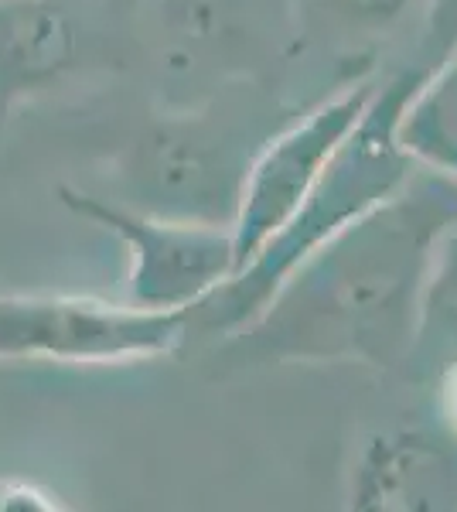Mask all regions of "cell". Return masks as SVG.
<instances>
[{
  "label": "cell",
  "mask_w": 457,
  "mask_h": 512,
  "mask_svg": "<svg viewBox=\"0 0 457 512\" xmlns=\"http://www.w3.org/2000/svg\"><path fill=\"white\" fill-rule=\"evenodd\" d=\"M427 69L430 65H403L393 76H382L369 110L342 140L294 216L260 246L253 260H246L226 284L188 311V338L202 335L222 342L236 335L246 321L260 315L297 263L342 233L348 222L376 209L382 198H389L413 175L417 164L396 140V120Z\"/></svg>",
  "instance_id": "obj_2"
},
{
  "label": "cell",
  "mask_w": 457,
  "mask_h": 512,
  "mask_svg": "<svg viewBox=\"0 0 457 512\" xmlns=\"http://www.w3.org/2000/svg\"><path fill=\"white\" fill-rule=\"evenodd\" d=\"M297 38L314 41L328 55L365 62L403 35H417L430 0H287Z\"/></svg>",
  "instance_id": "obj_9"
},
{
  "label": "cell",
  "mask_w": 457,
  "mask_h": 512,
  "mask_svg": "<svg viewBox=\"0 0 457 512\" xmlns=\"http://www.w3.org/2000/svg\"><path fill=\"white\" fill-rule=\"evenodd\" d=\"M454 41H457V0H430L427 21H423L417 41V62L413 65H434Z\"/></svg>",
  "instance_id": "obj_12"
},
{
  "label": "cell",
  "mask_w": 457,
  "mask_h": 512,
  "mask_svg": "<svg viewBox=\"0 0 457 512\" xmlns=\"http://www.w3.org/2000/svg\"><path fill=\"white\" fill-rule=\"evenodd\" d=\"M451 229L457 181L413 168L376 209L297 263L260 315L215 342V359L229 366L403 369L430 270Z\"/></svg>",
  "instance_id": "obj_1"
},
{
  "label": "cell",
  "mask_w": 457,
  "mask_h": 512,
  "mask_svg": "<svg viewBox=\"0 0 457 512\" xmlns=\"http://www.w3.org/2000/svg\"><path fill=\"white\" fill-rule=\"evenodd\" d=\"M396 140L417 168L457 181V41L406 96Z\"/></svg>",
  "instance_id": "obj_10"
},
{
  "label": "cell",
  "mask_w": 457,
  "mask_h": 512,
  "mask_svg": "<svg viewBox=\"0 0 457 512\" xmlns=\"http://www.w3.org/2000/svg\"><path fill=\"white\" fill-rule=\"evenodd\" d=\"M451 362H457V229L440 243L420 301L413 352L403 369L417 383H434Z\"/></svg>",
  "instance_id": "obj_11"
},
{
  "label": "cell",
  "mask_w": 457,
  "mask_h": 512,
  "mask_svg": "<svg viewBox=\"0 0 457 512\" xmlns=\"http://www.w3.org/2000/svg\"><path fill=\"white\" fill-rule=\"evenodd\" d=\"M185 342V311L89 294H0V362L127 366L174 355Z\"/></svg>",
  "instance_id": "obj_4"
},
{
  "label": "cell",
  "mask_w": 457,
  "mask_h": 512,
  "mask_svg": "<svg viewBox=\"0 0 457 512\" xmlns=\"http://www.w3.org/2000/svg\"><path fill=\"white\" fill-rule=\"evenodd\" d=\"M382 76L362 72L352 76L338 93L324 96L301 117L280 123L263 140L256 158L249 161L239 209L232 219V239H236V270L260 253V246L294 216L328 161L352 134V127L369 110Z\"/></svg>",
  "instance_id": "obj_6"
},
{
  "label": "cell",
  "mask_w": 457,
  "mask_h": 512,
  "mask_svg": "<svg viewBox=\"0 0 457 512\" xmlns=\"http://www.w3.org/2000/svg\"><path fill=\"white\" fill-rule=\"evenodd\" d=\"M430 386L437 390V417L457 434V362H451Z\"/></svg>",
  "instance_id": "obj_13"
},
{
  "label": "cell",
  "mask_w": 457,
  "mask_h": 512,
  "mask_svg": "<svg viewBox=\"0 0 457 512\" xmlns=\"http://www.w3.org/2000/svg\"><path fill=\"white\" fill-rule=\"evenodd\" d=\"M345 506L359 512H457V434L440 424H400L355 448Z\"/></svg>",
  "instance_id": "obj_7"
},
{
  "label": "cell",
  "mask_w": 457,
  "mask_h": 512,
  "mask_svg": "<svg viewBox=\"0 0 457 512\" xmlns=\"http://www.w3.org/2000/svg\"><path fill=\"white\" fill-rule=\"evenodd\" d=\"M263 123L267 113L256 103L243 117V106L229 99L181 117L154 120L123 161L130 198L120 202L157 216L232 229L249 161L280 127Z\"/></svg>",
  "instance_id": "obj_3"
},
{
  "label": "cell",
  "mask_w": 457,
  "mask_h": 512,
  "mask_svg": "<svg viewBox=\"0 0 457 512\" xmlns=\"http://www.w3.org/2000/svg\"><path fill=\"white\" fill-rule=\"evenodd\" d=\"M62 205L116 236L127 250V297L144 311H188L236 274V239L229 226L171 219L120 198L58 188Z\"/></svg>",
  "instance_id": "obj_5"
},
{
  "label": "cell",
  "mask_w": 457,
  "mask_h": 512,
  "mask_svg": "<svg viewBox=\"0 0 457 512\" xmlns=\"http://www.w3.org/2000/svg\"><path fill=\"white\" fill-rule=\"evenodd\" d=\"M93 45L72 0H0V134L21 103L82 72Z\"/></svg>",
  "instance_id": "obj_8"
}]
</instances>
